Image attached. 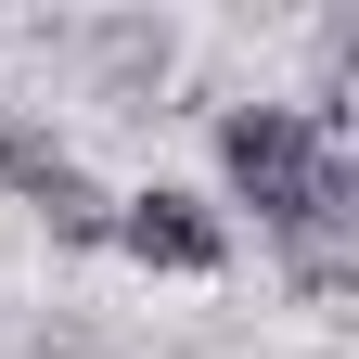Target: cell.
I'll use <instances>...</instances> for the list:
<instances>
[{
	"label": "cell",
	"instance_id": "obj_1",
	"mask_svg": "<svg viewBox=\"0 0 359 359\" xmlns=\"http://www.w3.org/2000/svg\"><path fill=\"white\" fill-rule=\"evenodd\" d=\"M218 167H231V193L269 218V231H346V154H321V128L295 103H244L218 128Z\"/></svg>",
	"mask_w": 359,
	"mask_h": 359
},
{
	"label": "cell",
	"instance_id": "obj_2",
	"mask_svg": "<svg viewBox=\"0 0 359 359\" xmlns=\"http://www.w3.org/2000/svg\"><path fill=\"white\" fill-rule=\"evenodd\" d=\"M103 244H128L142 269H218V218H205V205H180V193H128Z\"/></svg>",
	"mask_w": 359,
	"mask_h": 359
},
{
	"label": "cell",
	"instance_id": "obj_3",
	"mask_svg": "<svg viewBox=\"0 0 359 359\" xmlns=\"http://www.w3.org/2000/svg\"><path fill=\"white\" fill-rule=\"evenodd\" d=\"M65 142H52V128H26V116H0V193H39V205H52L65 193Z\"/></svg>",
	"mask_w": 359,
	"mask_h": 359
},
{
	"label": "cell",
	"instance_id": "obj_4",
	"mask_svg": "<svg viewBox=\"0 0 359 359\" xmlns=\"http://www.w3.org/2000/svg\"><path fill=\"white\" fill-rule=\"evenodd\" d=\"M52 231H65V244H103V231H116V205L90 193V180H65V193H52Z\"/></svg>",
	"mask_w": 359,
	"mask_h": 359
}]
</instances>
